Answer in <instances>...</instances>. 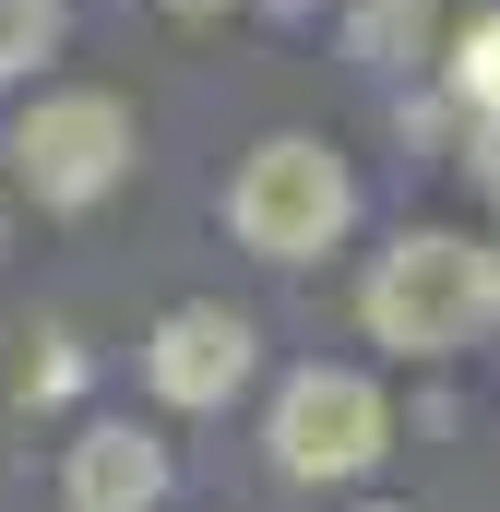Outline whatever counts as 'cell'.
<instances>
[{
  "label": "cell",
  "instance_id": "1",
  "mask_svg": "<svg viewBox=\"0 0 500 512\" xmlns=\"http://www.w3.org/2000/svg\"><path fill=\"white\" fill-rule=\"evenodd\" d=\"M358 322L393 358H465L500 322V262L477 239H453V227H405L370 262V286H358Z\"/></svg>",
  "mask_w": 500,
  "mask_h": 512
},
{
  "label": "cell",
  "instance_id": "2",
  "mask_svg": "<svg viewBox=\"0 0 500 512\" xmlns=\"http://www.w3.org/2000/svg\"><path fill=\"white\" fill-rule=\"evenodd\" d=\"M227 227H239V251H262V262H310V251H334V239L358 227V179H346L334 143L274 131V143H250V167L227 179Z\"/></svg>",
  "mask_w": 500,
  "mask_h": 512
},
{
  "label": "cell",
  "instance_id": "3",
  "mask_svg": "<svg viewBox=\"0 0 500 512\" xmlns=\"http://www.w3.org/2000/svg\"><path fill=\"white\" fill-rule=\"evenodd\" d=\"M274 477L286 489H358L381 453H393V405H381L370 370H298L274 393Z\"/></svg>",
  "mask_w": 500,
  "mask_h": 512
},
{
  "label": "cell",
  "instance_id": "4",
  "mask_svg": "<svg viewBox=\"0 0 500 512\" xmlns=\"http://www.w3.org/2000/svg\"><path fill=\"white\" fill-rule=\"evenodd\" d=\"M12 179L48 203V215H84L131 179V108L120 96H36L12 131Z\"/></svg>",
  "mask_w": 500,
  "mask_h": 512
},
{
  "label": "cell",
  "instance_id": "5",
  "mask_svg": "<svg viewBox=\"0 0 500 512\" xmlns=\"http://www.w3.org/2000/svg\"><path fill=\"white\" fill-rule=\"evenodd\" d=\"M250 358H262V334H250L227 298H179V310L143 334V382H155V405H179V417H215V405H239Z\"/></svg>",
  "mask_w": 500,
  "mask_h": 512
},
{
  "label": "cell",
  "instance_id": "6",
  "mask_svg": "<svg viewBox=\"0 0 500 512\" xmlns=\"http://www.w3.org/2000/svg\"><path fill=\"white\" fill-rule=\"evenodd\" d=\"M60 501L72 512H155L167 501V441L131 429V417H96V429L60 453Z\"/></svg>",
  "mask_w": 500,
  "mask_h": 512
},
{
  "label": "cell",
  "instance_id": "7",
  "mask_svg": "<svg viewBox=\"0 0 500 512\" xmlns=\"http://www.w3.org/2000/svg\"><path fill=\"white\" fill-rule=\"evenodd\" d=\"M60 36H72L60 0H0V84H24L36 60H60Z\"/></svg>",
  "mask_w": 500,
  "mask_h": 512
},
{
  "label": "cell",
  "instance_id": "8",
  "mask_svg": "<svg viewBox=\"0 0 500 512\" xmlns=\"http://www.w3.org/2000/svg\"><path fill=\"white\" fill-rule=\"evenodd\" d=\"M453 84H465V108L500 120V24H465V72H453Z\"/></svg>",
  "mask_w": 500,
  "mask_h": 512
},
{
  "label": "cell",
  "instance_id": "9",
  "mask_svg": "<svg viewBox=\"0 0 500 512\" xmlns=\"http://www.w3.org/2000/svg\"><path fill=\"white\" fill-rule=\"evenodd\" d=\"M84 382V358H72V334H48V358H24V405H36V393H72Z\"/></svg>",
  "mask_w": 500,
  "mask_h": 512
},
{
  "label": "cell",
  "instance_id": "10",
  "mask_svg": "<svg viewBox=\"0 0 500 512\" xmlns=\"http://www.w3.org/2000/svg\"><path fill=\"white\" fill-rule=\"evenodd\" d=\"M167 12H215V0H167Z\"/></svg>",
  "mask_w": 500,
  "mask_h": 512
},
{
  "label": "cell",
  "instance_id": "11",
  "mask_svg": "<svg viewBox=\"0 0 500 512\" xmlns=\"http://www.w3.org/2000/svg\"><path fill=\"white\" fill-rule=\"evenodd\" d=\"M358 512H405V501H358Z\"/></svg>",
  "mask_w": 500,
  "mask_h": 512
}]
</instances>
